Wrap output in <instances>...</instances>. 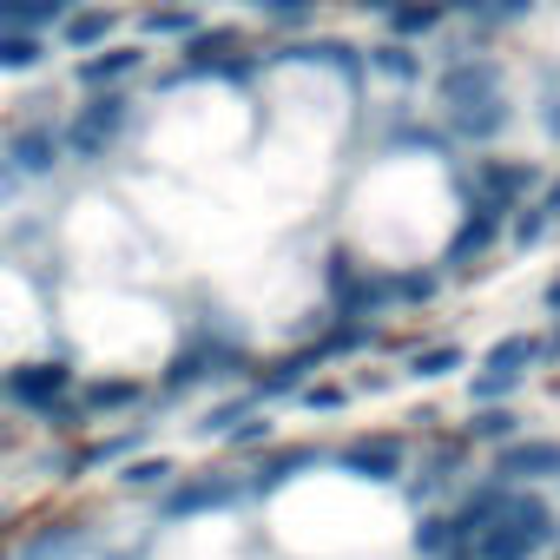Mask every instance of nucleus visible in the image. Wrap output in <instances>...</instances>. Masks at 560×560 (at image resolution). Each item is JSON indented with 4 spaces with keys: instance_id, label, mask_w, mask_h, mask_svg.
Listing matches in <instances>:
<instances>
[{
    "instance_id": "obj_1",
    "label": "nucleus",
    "mask_w": 560,
    "mask_h": 560,
    "mask_svg": "<svg viewBox=\"0 0 560 560\" xmlns=\"http://www.w3.org/2000/svg\"><path fill=\"white\" fill-rule=\"evenodd\" d=\"M494 80H501L494 60H462V67L442 73V100H448V119H455L462 139H494L508 126V106H501Z\"/></svg>"
},
{
    "instance_id": "obj_2",
    "label": "nucleus",
    "mask_w": 560,
    "mask_h": 560,
    "mask_svg": "<svg viewBox=\"0 0 560 560\" xmlns=\"http://www.w3.org/2000/svg\"><path fill=\"white\" fill-rule=\"evenodd\" d=\"M540 547H553V508L534 494H508L501 514L475 534V560H534Z\"/></svg>"
},
{
    "instance_id": "obj_3",
    "label": "nucleus",
    "mask_w": 560,
    "mask_h": 560,
    "mask_svg": "<svg viewBox=\"0 0 560 560\" xmlns=\"http://www.w3.org/2000/svg\"><path fill=\"white\" fill-rule=\"evenodd\" d=\"M132 126V93L119 86V93H86V106L67 119V132H60V145H67V159H80V165H100L113 145H119V132Z\"/></svg>"
},
{
    "instance_id": "obj_4",
    "label": "nucleus",
    "mask_w": 560,
    "mask_h": 560,
    "mask_svg": "<svg viewBox=\"0 0 560 560\" xmlns=\"http://www.w3.org/2000/svg\"><path fill=\"white\" fill-rule=\"evenodd\" d=\"M73 383H80V370L67 363V357H40V363H14L8 376H0V396H8L14 409H54L60 396H73Z\"/></svg>"
},
{
    "instance_id": "obj_5",
    "label": "nucleus",
    "mask_w": 560,
    "mask_h": 560,
    "mask_svg": "<svg viewBox=\"0 0 560 560\" xmlns=\"http://www.w3.org/2000/svg\"><path fill=\"white\" fill-rule=\"evenodd\" d=\"M0 159H8V172H14V178H47V172H60V159H67L60 126H47V119L14 126V132H8V145H0Z\"/></svg>"
},
{
    "instance_id": "obj_6",
    "label": "nucleus",
    "mask_w": 560,
    "mask_h": 560,
    "mask_svg": "<svg viewBox=\"0 0 560 560\" xmlns=\"http://www.w3.org/2000/svg\"><path fill=\"white\" fill-rule=\"evenodd\" d=\"M139 73H145V47L113 40V47H100V54H80L73 86H80V93H119V86H132Z\"/></svg>"
},
{
    "instance_id": "obj_7",
    "label": "nucleus",
    "mask_w": 560,
    "mask_h": 560,
    "mask_svg": "<svg viewBox=\"0 0 560 560\" xmlns=\"http://www.w3.org/2000/svg\"><path fill=\"white\" fill-rule=\"evenodd\" d=\"M54 34H60L67 54H100V47L119 40V8H106V0H80V8H73Z\"/></svg>"
},
{
    "instance_id": "obj_8",
    "label": "nucleus",
    "mask_w": 560,
    "mask_h": 560,
    "mask_svg": "<svg viewBox=\"0 0 560 560\" xmlns=\"http://www.w3.org/2000/svg\"><path fill=\"white\" fill-rule=\"evenodd\" d=\"M244 494L237 475H198V481H178L165 494V521H191V514H211V508H231Z\"/></svg>"
},
{
    "instance_id": "obj_9",
    "label": "nucleus",
    "mask_w": 560,
    "mask_h": 560,
    "mask_svg": "<svg viewBox=\"0 0 560 560\" xmlns=\"http://www.w3.org/2000/svg\"><path fill=\"white\" fill-rule=\"evenodd\" d=\"M73 389H80L73 402H80L93 422H100V416H126V409L145 402V383H139V376H80Z\"/></svg>"
},
{
    "instance_id": "obj_10",
    "label": "nucleus",
    "mask_w": 560,
    "mask_h": 560,
    "mask_svg": "<svg viewBox=\"0 0 560 560\" xmlns=\"http://www.w3.org/2000/svg\"><path fill=\"white\" fill-rule=\"evenodd\" d=\"M337 462H343L350 475H363V481H396V475H402V442H396V435H357Z\"/></svg>"
},
{
    "instance_id": "obj_11",
    "label": "nucleus",
    "mask_w": 560,
    "mask_h": 560,
    "mask_svg": "<svg viewBox=\"0 0 560 560\" xmlns=\"http://www.w3.org/2000/svg\"><path fill=\"white\" fill-rule=\"evenodd\" d=\"M80 0H0V27H21V34H54Z\"/></svg>"
},
{
    "instance_id": "obj_12",
    "label": "nucleus",
    "mask_w": 560,
    "mask_h": 560,
    "mask_svg": "<svg viewBox=\"0 0 560 560\" xmlns=\"http://www.w3.org/2000/svg\"><path fill=\"white\" fill-rule=\"evenodd\" d=\"M139 448V429H126V435H100V442H86V448H73L67 462H60V475L67 481H80L86 468H113V462H126Z\"/></svg>"
},
{
    "instance_id": "obj_13",
    "label": "nucleus",
    "mask_w": 560,
    "mask_h": 560,
    "mask_svg": "<svg viewBox=\"0 0 560 560\" xmlns=\"http://www.w3.org/2000/svg\"><path fill=\"white\" fill-rule=\"evenodd\" d=\"M540 475H560V442H514L501 455V481H540Z\"/></svg>"
},
{
    "instance_id": "obj_14",
    "label": "nucleus",
    "mask_w": 560,
    "mask_h": 560,
    "mask_svg": "<svg viewBox=\"0 0 560 560\" xmlns=\"http://www.w3.org/2000/svg\"><path fill=\"white\" fill-rule=\"evenodd\" d=\"M47 34H21V27H0V73H40L47 67Z\"/></svg>"
},
{
    "instance_id": "obj_15",
    "label": "nucleus",
    "mask_w": 560,
    "mask_h": 560,
    "mask_svg": "<svg viewBox=\"0 0 560 560\" xmlns=\"http://www.w3.org/2000/svg\"><path fill=\"white\" fill-rule=\"evenodd\" d=\"M317 363H324L317 350H304V357H284V363H270V370L257 376V389H250V396H257V402H270V396H291V389H304V383H311V370H317Z\"/></svg>"
},
{
    "instance_id": "obj_16",
    "label": "nucleus",
    "mask_w": 560,
    "mask_h": 560,
    "mask_svg": "<svg viewBox=\"0 0 560 560\" xmlns=\"http://www.w3.org/2000/svg\"><path fill=\"white\" fill-rule=\"evenodd\" d=\"M494 231H501V205H475V218H462V231H455V244H448V264H462L468 250L481 257V250L494 244Z\"/></svg>"
},
{
    "instance_id": "obj_17",
    "label": "nucleus",
    "mask_w": 560,
    "mask_h": 560,
    "mask_svg": "<svg viewBox=\"0 0 560 560\" xmlns=\"http://www.w3.org/2000/svg\"><path fill=\"white\" fill-rule=\"evenodd\" d=\"M172 475H178V468H172L165 455H126V462H119V488H126V494H159Z\"/></svg>"
},
{
    "instance_id": "obj_18",
    "label": "nucleus",
    "mask_w": 560,
    "mask_h": 560,
    "mask_svg": "<svg viewBox=\"0 0 560 560\" xmlns=\"http://www.w3.org/2000/svg\"><path fill=\"white\" fill-rule=\"evenodd\" d=\"M139 34H145V40H191V34H198V14L178 8V0H165V8H152V14L139 21Z\"/></svg>"
},
{
    "instance_id": "obj_19",
    "label": "nucleus",
    "mask_w": 560,
    "mask_h": 560,
    "mask_svg": "<svg viewBox=\"0 0 560 560\" xmlns=\"http://www.w3.org/2000/svg\"><path fill=\"white\" fill-rule=\"evenodd\" d=\"M442 27V0H409V8H389V34L396 40H422Z\"/></svg>"
},
{
    "instance_id": "obj_20",
    "label": "nucleus",
    "mask_w": 560,
    "mask_h": 560,
    "mask_svg": "<svg viewBox=\"0 0 560 560\" xmlns=\"http://www.w3.org/2000/svg\"><path fill=\"white\" fill-rule=\"evenodd\" d=\"M304 468H317V448H284V455H270L264 468H257V494H270V488H284L291 475H304Z\"/></svg>"
},
{
    "instance_id": "obj_21",
    "label": "nucleus",
    "mask_w": 560,
    "mask_h": 560,
    "mask_svg": "<svg viewBox=\"0 0 560 560\" xmlns=\"http://www.w3.org/2000/svg\"><path fill=\"white\" fill-rule=\"evenodd\" d=\"M527 363H540V343H534V337H508V343H494V357H488V370H508V376H527Z\"/></svg>"
},
{
    "instance_id": "obj_22",
    "label": "nucleus",
    "mask_w": 560,
    "mask_h": 560,
    "mask_svg": "<svg viewBox=\"0 0 560 560\" xmlns=\"http://www.w3.org/2000/svg\"><path fill=\"white\" fill-rule=\"evenodd\" d=\"M370 67H376V73H389V80H416V73H422V60H416L402 40H383V47L370 54Z\"/></svg>"
},
{
    "instance_id": "obj_23",
    "label": "nucleus",
    "mask_w": 560,
    "mask_h": 560,
    "mask_svg": "<svg viewBox=\"0 0 560 560\" xmlns=\"http://www.w3.org/2000/svg\"><path fill=\"white\" fill-rule=\"evenodd\" d=\"M40 416H47V422H54L60 435H86V429H93V416H86V409H80L73 396H60V402H54V409H40Z\"/></svg>"
},
{
    "instance_id": "obj_24",
    "label": "nucleus",
    "mask_w": 560,
    "mask_h": 560,
    "mask_svg": "<svg viewBox=\"0 0 560 560\" xmlns=\"http://www.w3.org/2000/svg\"><path fill=\"white\" fill-rule=\"evenodd\" d=\"M521 422H514V409H481L475 422H468V435H481V442H508Z\"/></svg>"
},
{
    "instance_id": "obj_25",
    "label": "nucleus",
    "mask_w": 560,
    "mask_h": 560,
    "mask_svg": "<svg viewBox=\"0 0 560 560\" xmlns=\"http://www.w3.org/2000/svg\"><path fill=\"white\" fill-rule=\"evenodd\" d=\"M416 547H422V553H448V547H455V527H448L442 514H429V521L416 527Z\"/></svg>"
},
{
    "instance_id": "obj_26",
    "label": "nucleus",
    "mask_w": 560,
    "mask_h": 560,
    "mask_svg": "<svg viewBox=\"0 0 560 560\" xmlns=\"http://www.w3.org/2000/svg\"><path fill=\"white\" fill-rule=\"evenodd\" d=\"M455 363H462V350H455V343H442V350H422L409 370H416V376H448Z\"/></svg>"
},
{
    "instance_id": "obj_27",
    "label": "nucleus",
    "mask_w": 560,
    "mask_h": 560,
    "mask_svg": "<svg viewBox=\"0 0 560 560\" xmlns=\"http://www.w3.org/2000/svg\"><path fill=\"white\" fill-rule=\"evenodd\" d=\"M224 442H231V448H257V442H270V422L244 416V422H231V429H224Z\"/></svg>"
},
{
    "instance_id": "obj_28",
    "label": "nucleus",
    "mask_w": 560,
    "mask_h": 560,
    "mask_svg": "<svg viewBox=\"0 0 560 560\" xmlns=\"http://www.w3.org/2000/svg\"><path fill=\"white\" fill-rule=\"evenodd\" d=\"M508 231H514V244H540V237H547V211L534 205V211H521V218H514Z\"/></svg>"
},
{
    "instance_id": "obj_29",
    "label": "nucleus",
    "mask_w": 560,
    "mask_h": 560,
    "mask_svg": "<svg viewBox=\"0 0 560 560\" xmlns=\"http://www.w3.org/2000/svg\"><path fill=\"white\" fill-rule=\"evenodd\" d=\"M514 383H521V376H508V370H488V376L475 383V396H481V402H501V396H508Z\"/></svg>"
},
{
    "instance_id": "obj_30",
    "label": "nucleus",
    "mask_w": 560,
    "mask_h": 560,
    "mask_svg": "<svg viewBox=\"0 0 560 560\" xmlns=\"http://www.w3.org/2000/svg\"><path fill=\"white\" fill-rule=\"evenodd\" d=\"M304 402H311V409H343V389H337V383H311Z\"/></svg>"
},
{
    "instance_id": "obj_31",
    "label": "nucleus",
    "mask_w": 560,
    "mask_h": 560,
    "mask_svg": "<svg viewBox=\"0 0 560 560\" xmlns=\"http://www.w3.org/2000/svg\"><path fill=\"white\" fill-rule=\"evenodd\" d=\"M534 0H488V21H521Z\"/></svg>"
},
{
    "instance_id": "obj_32",
    "label": "nucleus",
    "mask_w": 560,
    "mask_h": 560,
    "mask_svg": "<svg viewBox=\"0 0 560 560\" xmlns=\"http://www.w3.org/2000/svg\"><path fill=\"white\" fill-rule=\"evenodd\" d=\"M442 14H488V0H442Z\"/></svg>"
},
{
    "instance_id": "obj_33",
    "label": "nucleus",
    "mask_w": 560,
    "mask_h": 560,
    "mask_svg": "<svg viewBox=\"0 0 560 560\" xmlns=\"http://www.w3.org/2000/svg\"><path fill=\"white\" fill-rule=\"evenodd\" d=\"M547 311H560V277H553V284H547Z\"/></svg>"
},
{
    "instance_id": "obj_34",
    "label": "nucleus",
    "mask_w": 560,
    "mask_h": 560,
    "mask_svg": "<svg viewBox=\"0 0 560 560\" xmlns=\"http://www.w3.org/2000/svg\"><path fill=\"white\" fill-rule=\"evenodd\" d=\"M357 8H376V14H389V8H396V0H357Z\"/></svg>"
}]
</instances>
